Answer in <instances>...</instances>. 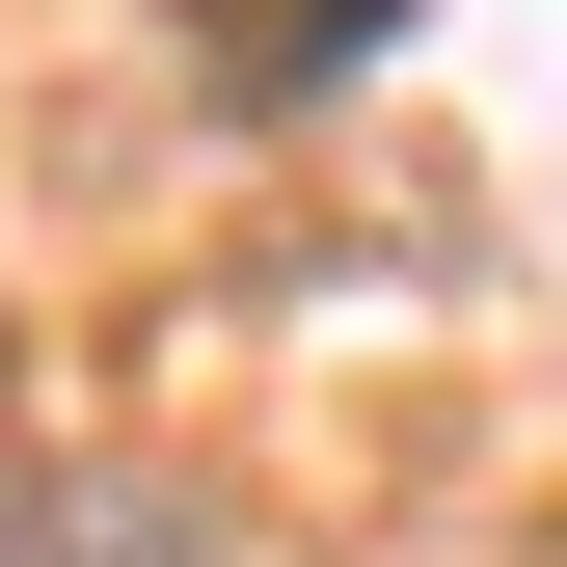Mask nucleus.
Wrapping results in <instances>:
<instances>
[{
    "label": "nucleus",
    "mask_w": 567,
    "mask_h": 567,
    "mask_svg": "<svg viewBox=\"0 0 567 567\" xmlns=\"http://www.w3.org/2000/svg\"><path fill=\"white\" fill-rule=\"evenodd\" d=\"M0 567H163V514H0Z\"/></svg>",
    "instance_id": "f257e3e1"
}]
</instances>
